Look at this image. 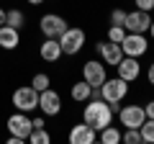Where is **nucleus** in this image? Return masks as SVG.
<instances>
[{"label":"nucleus","instance_id":"nucleus-1","mask_svg":"<svg viewBox=\"0 0 154 144\" xmlns=\"http://www.w3.org/2000/svg\"><path fill=\"white\" fill-rule=\"evenodd\" d=\"M82 121L88 126H93L95 131H100L108 124H113V108L103 98H90V103L85 105V111H82Z\"/></svg>","mask_w":154,"mask_h":144},{"label":"nucleus","instance_id":"nucleus-2","mask_svg":"<svg viewBox=\"0 0 154 144\" xmlns=\"http://www.w3.org/2000/svg\"><path fill=\"white\" fill-rule=\"evenodd\" d=\"M128 90H131V83L121 80L118 75L116 77H105V83L100 85V98L113 108V113L121 108V103L128 98Z\"/></svg>","mask_w":154,"mask_h":144},{"label":"nucleus","instance_id":"nucleus-3","mask_svg":"<svg viewBox=\"0 0 154 144\" xmlns=\"http://www.w3.org/2000/svg\"><path fill=\"white\" fill-rule=\"evenodd\" d=\"M11 103L16 111H23V113H31L38 108V90L33 85H21V88L13 90L11 95Z\"/></svg>","mask_w":154,"mask_h":144},{"label":"nucleus","instance_id":"nucleus-4","mask_svg":"<svg viewBox=\"0 0 154 144\" xmlns=\"http://www.w3.org/2000/svg\"><path fill=\"white\" fill-rule=\"evenodd\" d=\"M85 41H88V36H85V31L80 26H67V31L59 36V46H62V54L67 57H75L82 52Z\"/></svg>","mask_w":154,"mask_h":144},{"label":"nucleus","instance_id":"nucleus-5","mask_svg":"<svg viewBox=\"0 0 154 144\" xmlns=\"http://www.w3.org/2000/svg\"><path fill=\"white\" fill-rule=\"evenodd\" d=\"M38 31L44 33V39H59L67 31V18L59 13H44L38 18Z\"/></svg>","mask_w":154,"mask_h":144},{"label":"nucleus","instance_id":"nucleus-6","mask_svg":"<svg viewBox=\"0 0 154 144\" xmlns=\"http://www.w3.org/2000/svg\"><path fill=\"white\" fill-rule=\"evenodd\" d=\"M118 121H121L123 129H139L144 121H146V113H144V103H128L118 108Z\"/></svg>","mask_w":154,"mask_h":144},{"label":"nucleus","instance_id":"nucleus-7","mask_svg":"<svg viewBox=\"0 0 154 144\" xmlns=\"http://www.w3.org/2000/svg\"><path fill=\"white\" fill-rule=\"evenodd\" d=\"M121 52L126 57H136V59H141L144 54H149V39L144 36V33L126 31V36H123V41H121Z\"/></svg>","mask_w":154,"mask_h":144},{"label":"nucleus","instance_id":"nucleus-8","mask_svg":"<svg viewBox=\"0 0 154 144\" xmlns=\"http://www.w3.org/2000/svg\"><path fill=\"white\" fill-rule=\"evenodd\" d=\"M105 77H108V70H105V64L100 59H88L82 64V80L90 88H100L105 83Z\"/></svg>","mask_w":154,"mask_h":144},{"label":"nucleus","instance_id":"nucleus-9","mask_svg":"<svg viewBox=\"0 0 154 144\" xmlns=\"http://www.w3.org/2000/svg\"><path fill=\"white\" fill-rule=\"evenodd\" d=\"M38 111L44 113V116H59L62 113V95L57 93V90H51V88H46V90H41L38 93Z\"/></svg>","mask_w":154,"mask_h":144},{"label":"nucleus","instance_id":"nucleus-10","mask_svg":"<svg viewBox=\"0 0 154 144\" xmlns=\"http://www.w3.org/2000/svg\"><path fill=\"white\" fill-rule=\"evenodd\" d=\"M5 129L13 134V136L28 139V134H31L33 124H31V118H28V113H23V111H16V113H11V116L5 118Z\"/></svg>","mask_w":154,"mask_h":144},{"label":"nucleus","instance_id":"nucleus-11","mask_svg":"<svg viewBox=\"0 0 154 144\" xmlns=\"http://www.w3.org/2000/svg\"><path fill=\"white\" fill-rule=\"evenodd\" d=\"M149 26H152V13L136 11V8L126 13V23H123L126 31H131V33H146Z\"/></svg>","mask_w":154,"mask_h":144},{"label":"nucleus","instance_id":"nucleus-12","mask_svg":"<svg viewBox=\"0 0 154 144\" xmlns=\"http://www.w3.org/2000/svg\"><path fill=\"white\" fill-rule=\"evenodd\" d=\"M116 72H118V77L126 80V83H136L139 77H141V62L136 59V57H121V62L116 64Z\"/></svg>","mask_w":154,"mask_h":144},{"label":"nucleus","instance_id":"nucleus-13","mask_svg":"<svg viewBox=\"0 0 154 144\" xmlns=\"http://www.w3.org/2000/svg\"><path fill=\"white\" fill-rule=\"evenodd\" d=\"M95 139H98V131L93 126H88L85 121L69 126V134H67V142L69 144H93Z\"/></svg>","mask_w":154,"mask_h":144},{"label":"nucleus","instance_id":"nucleus-14","mask_svg":"<svg viewBox=\"0 0 154 144\" xmlns=\"http://www.w3.org/2000/svg\"><path fill=\"white\" fill-rule=\"evenodd\" d=\"M98 54H100V62L108 67H116L121 62L123 52H121V44H113V41H98Z\"/></svg>","mask_w":154,"mask_h":144},{"label":"nucleus","instance_id":"nucleus-15","mask_svg":"<svg viewBox=\"0 0 154 144\" xmlns=\"http://www.w3.org/2000/svg\"><path fill=\"white\" fill-rule=\"evenodd\" d=\"M18 44H21V31L8 26V23H3L0 26V49L13 52V49H18Z\"/></svg>","mask_w":154,"mask_h":144},{"label":"nucleus","instance_id":"nucleus-16","mask_svg":"<svg viewBox=\"0 0 154 144\" xmlns=\"http://www.w3.org/2000/svg\"><path fill=\"white\" fill-rule=\"evenodd\" d=\"M38 57H41L44 62H49V64L59 62V59H62L59 39H44V41H41V46H38Z\"/></svg>","mask_w":154,"mask_h":144},{"label":"nucleus","instance_id":"nucleus-17","mask_svg":"<svg viewBox=\"0 0 154 144\" xmlns=\"http://www.w3.org/2000/svg\"><path fill=\"white\" fill-rule=\"evenodd\" d=\"M90 90H93V88H90L85 80H77V83L69 88V95H72V100H75V103H88Z\"/></svg>","mask_w":154,"mask_h":144},{"label":"nucleus","instance_id":"nucleus-18","mask_svg":"<svg viewBox=\"0 0 154 144\" xmlns=\"http://www.w3.org/2000/svg\"><path fill=\"white\" fill-rule=\"evenodd\" d=\"M100 142H103V144H121V129H118V126H113V124H108V126H105V129H100Z\"/></svg>","mask_w":154,"mask_h":144},{"label":"nucleus","instance_id":"nucleus-19","mask_svg":"<svg viewBox=\"0 0 154 144\" xmlns=\"http://www.w3.org/2000/svg\"><path fill=\"white\" fill-rule=\"evenodd\" d=\"M5 23L21 31V28L26 26V13H23L21 8H11V11H5Z\"/></svg>","mask_w":154,"mask_h":144},{"label":"nucleus","instance_id":"nucleus-20","mask_svg":"<svg viewBox=\"0 0 154 144\" xmlns=\"http://www.w3.org/2000/svg\"><path fill=\"white\" fill-rule=\"evenodd\" d=\"M26 142H31V144H49L51 142V134L46 131V126L44 129H31V134H28Z\"/></svg>","mask_w":154,"mask_h":144},{"label":"nucleus","instance_id":"nucleus-21","mask_svg":"<svg viewBox=\"0 0 154 144\" xmlns=\"http://www.w3.org/2000/svg\"><path fill=\"white\" fill-rule=\"evenodd\" d=\"M139 131H141V142L144 144H154V118H146V121L139 126Z\"/></svg>","mask_w":154,"mask_h":144},{"label":"nucleus","instance_id":"nucleus-22","mask_svg":"<svg viewBox=\"0 0 154 144\" xmlns=\"http://www.w3.org/2000/svg\"><path fill=\"white\" fill-rule=\"evenodd\" d=\"M31 85L38 90V93H41V90H46V88L51 85V77L46 75V72H36V75L31 77Z\"/></svg>","mask_w":154,"mask_h":144},{"label":"nucleus","instance_id":"nucleus-23","mask_svg":"<svg viewBox=\"0 0 154 144\" xmlns=\"http://www.w3.org/2000/svg\"><path fill=\"white\" fill-rule=\"evenodd\" d=\"M121 142H126V144H144L139 129H123L121 131Z\"/></svg>","mask_w":154,"mask_h":144},{"label":"nucleus","instance_id":"nucleus-24","mask_svg":"<svg viewBox=\"0 0 154 144\" xmlns=\"http://www.w3.org/2000/svg\"><path fill=\"white\" fill-rule=\"evenodd\" d=\"M123 36H126V28H123V26H113V23H110V28H108V41L121 44Z\"/></svg>","mask_w":154,"mask_h":144},{"label":"nucleus","instance_id":"nucleus-25","mask_svg":"<svg viewBox=\"0 0 154 144\" xmlns=\"http://www.w3.org/2000/svg\"><path fill=\"white\" fill-rule=\"evenodd\" d=\"M126 13L128 11H123V8H113L110 16H108V21L113 23V26H123V23H126Z\"/></svg>","mask_w":154,"mask_h":144},{"label":"nucleus","instance_id":"nucleus-26","mask_svg":"<svg viewBox=\"0 0 154 144\" xmlns=\"http://www.w3.org/2000/svg\"><path fill=\"white\" fill-rule=\"evenodd\" d=\"M134 5H136V11L152 13V11H154V0H134Z\"/></svg>","mask_w":154,"mask_h":144},{"label":"nucleus","instance_id":"nucleus-27","mask_svg":"<svg viewBox=\"0 0 154 144\" xmlns=\"http://www.w3.org/2000/svg\"><path fill=\"white\" fill-rule=\"evenodd\" d=\"M144 113H146V118H154V98H149L144 103Z\"/></svg>","mask_w":154,"mask_h":144},{"label":"nucleus","instance_id":"nucleus-28","mask_svg":"<svg viewBox=\"0 0 154 144\" xmlns=\"http://www.w3.org/2000/svg\"><path fill=\"white\" fill-rule=\"evenodd\" d=\"M31 124H33V129H44V126H46V116H44V113H41V116L31 118Z\"/></svg>","mask_w":154,"mask_h":144},{"label":"nucleus","instance_id":"nucleus-29","mask_svg":"<svg viewBox=\"0 0 154 144\" xmlns=\"http://www.w3.org/2000/svg\"><path fill=\"white\" fill-rule=\"evenodd\" d=\"M146 85H149V88H154V62L149 64V70H146Z\"/></svg>","mask_w":154,"mask_h":144},{"label":"nucleus","instance_id":"nucleus-30","mask_svg":"<svg viewBox=\"0 0 154 144\" xmlns=\"http://www.w3.org/2000/svg\"><path fill=\"white\" fill-rule=\"evenodd\" d=\"M8 144H26V139H21V136H13V134H11V139H8Z\"/></svg>","mask_w":154,"mask_h":144},{"label":"nucleus","instance_id":"nucleus-31","mask_svg":"<svg viewBox=\"0 0 154 144\" xmlns=\"http://www.w3.org/2000/svg\"><path fill=\"white\" fill-rule=\"evenodd\" d=\"M26 3H28V5H33V8H36V5H41V3H46V0H26Z\"/></svg>","mask_w":154,"mask_h":144},{"label":"nucleus","instance_id":"nucleus-32","mask_svg":"<svg viewBox=\"0 0 154 144\" xmlns=\"http://www.w3.org/2000/svg\"><path fill=\"white\" fill-rule=\"evenodd\" d=\"M149 36H152V41H154V18H152V26H149Z\"/></svg>","mask_w":154,"mask_h":144},{"label":"nucleus","instance_id":"nucleus-33","mask_svg":"<svg viewBox=\"0 0 154 144\" xmlns=\"http://www.w3.org/2000/svg\"><path fill=\"white\" fill-rule=\"evenodd\" d=\"M3 23H5V11L0 8V26H3Z\"/></svg>","mask_w":154,"mask_h":144}]
</instances>
